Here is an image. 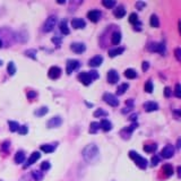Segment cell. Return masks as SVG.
Instances as JSON below:
<instances>
[{
	"mask_svg": "<svg viewBox=\"0 0 181 181\" xmlns=\"http://www.w3.org/2000/svg\"><path fill=\"white\" fill-rule=\"evenodd\" d=\"M113 15L117 18H122L126 15V9L123 8V6H118L117 8L113 10Z\"/></svg>",
	"mask_w": 181,
	"mask_h": 181,
	"instance_id": "18",
	"label": "cell"
},
{
	"mask_svg": "<svg viewBox=\"0 0 181 181\" xmlns=\"http://www.w3.org/2000/svg\"><path fill=\"white\" fill-rule=\"evenodd\" d=\"M79 67V61L78 60H75V59H70L67 61V74L70 75L74 70H76L77 68Z\"/></svg>",
	"mask_w": 181,
	"mask_h": 181,
	"instance_id": "7",
	"label": "cell"
},
{
	"mask_svg": "<svg viewBox=\"0 0 181 181\" xmlns=\"http://www.w3.org/2000/svg\"><path fill=\"white\" fill-rule=\"evenodd\" d=\"M100 128V123L99 122H91V125H90V132L91 134H95L96 131L99 130Z\"/></svg>",
	"mask_w": 181,
	"mask_h": 181,
	"instance_id": "29",
	"label": "cell"
},
{
	"mask_svg": "<svg viewBox=\"0 0 181 181\" xmlns=\"http://www.w3.org/2000/svg\"><path fill=\"white\" fill-rule=\"evenodd\" d=\"M164 94H165L167 97H169V96L171 95V90H170V87H165V88H164Z\"/></svg>",
	"mask_w": 181,
	"mask_h": 181,
	"instance_id": "48",
	"label": "cell"
},
{
	"mask_svg": "<svg viewBox=\"0 0 181 181\" xmlns=\"http://www.w3.org/2000/svg\"><path fill=\"white\" fill-rule=\"evenodd\" d=\"M129 156H130V158H132L135 161L137 167H139L140 169H146V167H147V160L145 157L140 156L139 154L137 153V152H135V151H130L129 152Z\"/></svg>",
	"mask_w": 181,
	"mask_h": 181,
	"instance_id": "2",
	"label": "cell"
},
{
	"mask_svg": "<svg viewBox=\"0 0 181 181\" xmlns=\"http://www.w3.org/2000/svg\"><path fill=\"white\" fill-rule=\"evenodd\" d=\"M144 90H145V92H147V93H152V92H153V84H152V81H148L146 84H145Z\"/></svg>",
	"mask_w": 181,
	"mask_h": 181,
	"instance_id": "37",
	"label": "cell"
},
{
	"mask_svg": "<svg viewBox=\"0 0 181 181\" xmlns=\"http://www.w3.org/2000/svg\"><path fill=\"white\" fill-rule=\"evenodd\" d=\"M129 23H131V24H134V25H136V24H138V15L136 13H132L129 15Z\"/></svg>",
	"mask_w": 181,
	"mask_h": 181,
	"instance_id": "32",
	"label": "cell"
},
{
	"mask_svg": "<svg viewBox=\"0 0 181 181\" xmlns=\"http://www.w3.org/2000/svg\"><path fill=\"white\" fill-rule=\"evenodd\" d=\"M108 116V113L103 111L102 109H99V110H96L94 112V117L95 118H102V117H106Z\"/></svg>",
	"mask_w": 181,
	"mask_h": 181,
	"instance_id": "35",
	"label": "cell"
},
{
	"mask_svg": "<svg viewBox=\"0 0 181 181\" xmlns=\"http://www.w3.org/2000/svg\"><path fill=\"white\" fill-rule=\"evenodd\" d=\"M102 62H103V57H102V56H95V57H93L92 59H90L88 66L93 68H96V67H99V66H101Z\"/></svg>",
	"mask_w": 181,
	"mask_h": 181,
	"instance_id": "9",
	"label": "cell"
},
{
	"mask_svg": "<svg viewBox=\"0 0 181 181\" xmlns=\"http://www.w3.org/2000/svg\"><path fill=\"white\" fill-rule=\"evenodd\" d=\"M54 148H56V146H53V145H42L41 146V151L42 152H44V153H52L54 151Z\"/></svg>",
	"mask_w": 181,
	"mask_h": 181,
	"instance_id": "27",
	"label": "cell"
},
{
	"mask_svg": "<svg viewBox=\"0 0 181 181\" xmlns=\"http://www.w3.org/2000/svg\"><path fill=\"white\" fill-rule=\"evenodd\" d=\"M1 46H2V41L0 40V48H1Z\"/></svg>",
	"mask_w": 181,
	"mask_h": 181,
	"instance_id": "55",
	"label": "cell"
},
{
	"mask_svg": "<svg viewBox=\"0 0 181 181\" xmlns=\"http://www.w3.org/2000/svg\"><path fill=\"white\" fill-rule=\"evenodd\" d=\"M1 65H2V61H1V60H0V66H1Z\"/></svg>",
	"mask_w": 181,
	"mask_h": 181,
	"instance_id": "56",
	"label": "cell"
},
{
	"mask_svg": "<svg viewBox=\"0 0 181 181\" xmlns=\"http://www.w3.org/2000/svg\"><path fill=\"white\" fill-rule=\"evenodd\" d=\"M106 78H108V81L110 84H116V83H118V81H119V74H118L114 69H111V70L108 71Z\"/></svg>",
	"mask_w": 181,
	"mask_h": 181,
	"instance_id": "8",
	"label": "cell"
},
{
	"mask_svg": "<svg viewBox=\"0 0 181 181\" xmlns=\"http://www.w3.org/2000/svg\"><path fill=\"white\" fill-rule=\"evenodd\" d=\"M48 75H49V77L51 79H57V78H59L60 75H61V69L59 67H57V66H53V67H51L49 69Z\"/></svg>",
	"mask_w": 181,
	"mask_h": 181,
	"instance_id": "10",
	"label": "cell"
},
{
	"mask_svg": "<svg viewBox=\"0 0 181 181\" xmlns=\"http://www.w3.org/2000/svg\"><path fill=\"white\" fill-rule=\"evenodd\" d=\"M125 77L129 78V79H134V78L137 77V72H136V70L131 69V68L126 69V70H125Z\"/></svg>",
	"mask_w": 181,
	"mask_h": 181,
	"instance_id": "24",
	"label": "cell"
},
{
	"mask_svg": "<svg viewBox=\"0 0 181 181\" xmlns=\"http://www.w3.org/2000/svg\"><path fill=\"white\" fill-rule=\"evenodd\" d=\"M86 25V23L84 19H81V18H74L71 21V26L74 27V28H76V30H78V28H84Z\"/></svg>",
	"mask_w": 181,
	"mask_h": 181,
	"instance_id": "16",
	"label": "cell"
},
{
	"mask_svg": "<svg viewBox=\"0 0 181 181\" xmlns=\"http://www.w3.org/2000/svg\"><path fill=\"white\" fill-rule=\"evenodd\" d=\"M32 176H33V179L34 180H36V181H39V180H41L42 179V172H40V171H33L32 172Z\"/></svg>",
	"mask_w": 181,
	"mask_h": 181,
	"instance_id": "38",
	"label": "cell"
},
{
	"mask_svg": "<svg viewBox=\"0 0 181 181\" xmlns=\"http://www.w3.org/2000/svg\"><path fill=\"white\" fill-rule=\"evenodd\" d=\"M136 119H137V114H132L130 117V120H132V121H135Z\"/></svg>",
	"mask_w": 181,
	"mask_h": 181,
	"instance_id": "52",
	"label": "cell"
},
{
	"mask_svg": "<svg viewBox=\"0 0 181 181\" xmlns=\"http://www.w3.org/2000/svg\"><path fill=\"white\" fill-rule=\"evenodd\" d=\"M59 27H60V31H61V33H63L65 35H68V34L70 33V31H69V28H68V26H67V21H66V19L60 23Z\"/></svg>",
	"mask_w": 181,
	"mask_h": 181,
	"instance_id": "23",
	"label": "cell"
},
{
	"mask_svg": "<svg viewBox=\"0 0 181 181\" xmlns=\"http://www.w3.org/2000/svg\"><path fill=\"white\" fill-rule=\"evenodd\" d=\"M145 6H146V4H145V2H141V1H137V2H136V7L139 9V10H141V9L144 8Z\"/></svg>",
	"mask_w": 181,
	"mask_h": 181,
	"instance_id": "44",
	"label": "cell"
},
{
	"mask_svg": "<svg viewBox=\"0 0 181 181\" xmlns=\"http://www.w3.org/2000/svg\"><path fill=\"white\" fill-rule=\"evenodd\" d=\"M156 148H157L156 144L145 145V146H144V151H145V152H147V153H152V152H154V151H155Z\"/></svg>",
	"mask_w": 181,
	"mask_h": 181,
	"instance_id": "34",
	"label": "cell"
},
{
	"mask_svg": "<svg viewBox=\"0 0 181 181\" xmlns=\"http://www.w3.org/2000/svg\"><path fill=\"white\" fill-rule=\"evenodd\" d=\"M81 154H83V157H84V160H85L86 162L92 163L99 158L100 151L95 144H90L83 149Z\"/></svg>",
	"mask_w": 181,
	"mask_h": 181,
	"instance_id": "1",
	"label": "cell"
},
{
	"mask_svg": "<svg viewBox=\"0 0 181 181\" xmlns=\"http://www.w3.org/2000/svg\"><path fill=\"white\" fill-rule=\"evenodd\" d=\"M52 42H53V43H56V44L59 46V45H60V43H61V40H60L59 37H53V39H52Z\"/></svg>",
	"mask_w": 181,
	"mask_h": 181,
	"instance_id": "50",
	"label": "cell"
},
{
	"mask_svg": "<svg viewBox=\"0 0 181 181\" xmlns=\"http://www.w3.org/2000/svg\"><path fill=\"white\" fill-rule=\"evenodd\" d=\"M174 154V147L172 145H167L165 147H163V149L161 151V156L163 158H170L173 156Z\"/></svg>",
	"mask_w": 181,
	"mask_h": 181,
	"instance_id": "6",
	"label": "cell"
},
{
	"mask_svg": "<svg viewBox=\"0 0 181 181\" xmlns=\"http://www.w3.org/2000/svg\"><path fill=\"white\" fill-rule=\"evenodd\" d=\"M50 167H51V165H50L49 162H43L41 164V170H42V171H46V170L50 169Z\"/></svg>",
	"mask_w": 181,
	"mask_h": 181,
	"instance_id": "43",
	"label": "cell"
},
{
	"mask_svg": "<svg viewBox=\"0 0 181 181\" xmlns=\"http://www.w3.org/2000/svg\"><path fill=\"white\" fill-rule=\"evenodd\" d=\"M36 51L35 50H27L26 52H25V54H26L27 57H31L32 59H36Z\"/></svg>",
	"mask_w": 181,
	"mask_h": 181,
	"instance_id": "40",
	"label": "cell"
},
{
	"mask_svg": "<svg viewBox=\"0 0 181 181\" xmlns=\"http://www.w3.org/2000/svg\"><path fill=\"white\" fill-rule=\"evenodd\" d=\"M48 108L46 106H43V108H41L40 110H37V111H35V116H39V117H42V116H44L45 113H48Z\"/></svg>",
	"mask_w": 181,
	"mask_h": 181,
	"instance_id": "36",
	"label": "cell"
},
{
	"mask_svg": "<svg viewBox=\"0 0 181 181\" xmlns=\"http://www.w3.org/2000/svg\"><path fill=\"white\" fill-rule=\"evenodd\" d=\"M162 170L167 176H170L173 174V167H172V165H170V164H165V165L163 167Z\"/></svg>",
	"mask_w": 181,
	"mask_h": 181,
	"instance_id": "28",
	"label": "cell"
},
{
	"mask_svg": "<svg viewBox=\"0 0 181 181\" xmlns=\"http://www.w3.org/2000/svg\"><path fill=\"white\" fill-rule=\"evenodd\" d=\"M148 50L149 51H152V52H158V53L161 54H164L165 53V45L163 44V43H151L148 45Z\"/></svg>",
	"mask_w": 181,
	"mask_h": 181,
	"instance_id": "5",
	"label": "cell"
},
{
	"mask_svg": "<svg viewBox=\"0 0 181 181\" xmlns=\"http://www.w3.org/2000/svg\"><path fill=\"white\" fill-rule=\"evenodd\" d=\"M17 131L21 134V135H26L27 131H28V128H27V126H19Z\"/></svg>",
	"mask_w": 181,
	"mask_h": 181,
	"instance_id": "39",
	"label": "cell"
},
{
	"mask_svg": "<svg viewBox=\"0 0 181 181\" xmlns=\"http://www.w3.org/2000/svg\"><path fill=\"white\" fill-rule=\"evenodd\" d=\"M56 23H57V17L56 16H50L46 21H45L44 25H43V31L44 32H51L56 26Z\"/></svg>",
	"mask_w": 181,
	"mask_h": 181,
	"instance_id": "4",
	"label": "cell"
},
{
	"mask_svg": "<svg viewBox=\"0 0 181 181\" xmlns=\"http://www.w3.org/2000/svg\"><path fill=\"white\" fill-rule=\"evenodd\" d=\"M103 100L105 103H108L111 106H118L119 105V100L117 99L116 95L111 94V93H105L103 95Z\"/></svg>",
	"mask_w": 181,
	"mask_h": 181,
	"instance_id": "3",
	"label": "cell"
},
{
	"mask_svg": "<svg viewBox=\"0 0 181 181\" xmlns=\"http://www.w3.org/2000/svg\"><path fill=\"white\" fill-rule=\"evenodd\" d=\"M58 4H65V0H63V1H62V0H59Z\"/></svg>",
	"mask_w": 181,
	"mask_h": 181,
	"instance_id": "54",
	"label": "cell"
},
{
	"mask_svg": "<svg viewBox=\"0 0 181 181\" xmlns=\"http://www.w3.org/2000/svg\"><path fill=\"white\" fill-rule=\"evenodd\" d=\"M35 96H36V93L33 92V91H30V92L27 93V97H28V99H33V97H35Z\"/></svg>",
	"mask_w": 181,
	"mask_h": 181,
	"instance_id": "46",
	"label": "cell"
},
{
	"mask_svg": "<svg viewBox=\"0 0 181 181\" xmlns=\"http://www.w3.org/2000/svg\"><path fill=\"white\" fill-rule=\"evenodd\" d=\"M148 67H149V63L147 62V61H144V62H143V66H141V69H143L144 71H146V70L148 69Z\"/></svg>",
	"mask_w": 181,
	"mask_h": 181,
	"instance_id": "47",
	"label": "cell"
},
{
	"mask_svg": "<svg viewBox=\"0 0 181 181\" xmlns=\"http://www.w3.org/2000/svg\"><path fill=\"white\" fill-rule=\"evenodd\" d=\"M88 75H90V77L92 78V81L99 78V72L96 71V70H91V71L88 72Z\"/></svg>",
	"mask_w": 181,
	"mask_h": 181,
	"instance_id": "41",
	"label": "cell"
},
{
	"mask_svg": "<svg viewBox=\"0 0 181 181\" xmlns=\"http://www.w3.org/2000/svg\"><path fill=\"white\" fill-rule=\"evenodd\" d=\"M174 53H176V58L178 61H180V49L178 48V49H176V51H174Z\"/></svg>",
	"mask_w": 181,
	"mask_h": 181,
	"instance_id": "49",
	"label": "cell"
},
{
	"mask_svg": "<svg viewBox=\"0 0 181 181\" xmlns=\"http://www.w3.org/2000/svg\"><path fill=\"white\" fill-rule=\"evenodd\" d=\"M70 49L76 52V53H83L86 50V46L84 43H79V42H75V43H71L70 45Z\"/></svg>",
	"mask_w": 181,
	"mask_h": 181,
	"instance_id": "11",
	"label": "cell"
},
{
	"mask_svg": "<svg viewBox=\"0 0 181 181\" xmlns=\"http://www.w3.org/2000/svg\"><path fill=\"white\" fill-rule=\"evenodd\" d=\"M24 160H25V153L23 151H18L15 155V162L17 164H21V163L24 162Z\"/></svg>",
	"mask_w": 181,
	"mask_h": 181,
	"instance_id": "22",
	"label": "cell"
},
{
	"mask_svg": "<svg viewBox=\"0 0 181 181\" xmlns=\"http://www.w3.org/2000/svg\"><path fill=\"white\" fill-rule=\"evenodd\" d=\"M160 162V158L156 156V155H154L153 157H152V165H157V163Z\"/></svg>",
	"mask_w": 181,
	"mask_h": 181,
	"instance_id": "45",
	"label": "cell"
},
{
	"mask_svg": "<svg viewBox=\"0 0 181 181\" xmlns=\"http://www.w3.org/2000/svg\"><path fill=\"white\" fill-rule=\"evenodd\" d=\"M102 5H103L105 8H112V7L116 6V1L114 0H103Z\"/></svg>",
	"mask_w": 181,
	"mask_h": 181,
	"instance_id": "31",
	"label": "cell"
},
{
	"mask_svg": "<svg viewBox=\"0 0 181 181\" xmlns=\"http://www.w3.org/2000/svg\"><path fill=\"white\" fill-rule=\"evenodd\" d=\"M174 95H176L178 99L181 97V93H180V84H176V90H174Z\"/></svg>",
	"mask_w": 181,
	"mask_h": 181,
	"instance_id": "42",
	"label": "cell"
},
{
	"mask_svg": "<svg viewBox=\"0 0 181 181\" xmlns=\"http://www.w3.org/2000/svg\"><path fill=\"white\" fill-rule=\"evenodd\" d=\"M100 17H101V11H99V10H91L87 13V18L93 23L99 22Z\"/></svg>",
	"mask_w": 181,
	"mask_h": 181,
	"instance_id": "13",
	"label": "cell"
},
{
	"mask_svg": "<svg viewBox=\"0 0 181 181\" xmlns=\"http://www.w3.org/2000/svg\"><path fill=\"white\" fill-rule=\"evenodd\" d=\"M4 149H7V147H8V141H6V143H4Z\"/></svg>",
	"mask_w": 181,
	"mask_h": 181,
	"instance_id": "53",
	"label": "cell"
},
{
	"mask_svg": "<svg viewBox=\"0 0 181 181\" xmlns=\"http://www.w3.org/2000/svg\"><path fill=\"white\" fill-rule=\"evenodd\" d=\"M128 87H129V85H128L127 83H123V84H121V85H119L118 86V88H117V94L118 95L125 94V92L128 90Z\"/></svg>",
	"mask_w": 181,
	"mask_h": 181,
	"instance_id": "26",
	"label": "cell"
},
{
	"mask_svg": "<svg viewBox=\"0 0 181 181\" xmlns=\"http://www.w3.org/2000/svg\"><path fill=\"white\" fill-rule=\"evenodd\" d=\"M143 106H144L145 111H147V112H153V111L158 110V104L155 103V102H152V101H149V102H145Z\"/></svg>",
	"mask_w": 181,
	"mask_h": 181,
	"instance_id": "15",
	"label": "cell"
},
{
	"mask_svg": "<svg viewBox=\"0 0 181 181\" xmlns=\"http://www.w3.org/2000/svg\"><path fill=\"white\" fill-rule=\"evenodd\" d=\"M78 79H79V81L81 83H83L84 85H90L91 83H92V78L90 77V75H88V72L86 71H81L79 75H78Z\"/></svg>",
	"mask_w": 181,
	"mask_h": 181,
	"instance_id": "12",
	"label": "cell"
},
{
	"mask_svg": "<svg viewBox=\"0 0 181 181\" xmlns=\"http://www.w3.org/2000/svg\"><path fill=\"white\" fill-rule=\"evenodd\" d=\"M7 71L10 76H14L15 72H16V67H15V63L14 62H9L8 66H7Z\"/></svg>",
	"mask_w": 181,
	"mask_h": 181,
	"instance_id": "30",
	"label": "cell"
},
{
	"mask_svg": "<svg viewBox=\"0 0 181 181\" xmlns=\"http://www.w3.org/2000/svg\"><path fill=\"white\" fill-rule=\"evenodd\" d=\"M120 41H121V33H120V32H114L112 34V37H111L112 44L118 45L120 43Z\"/></svg>",
	"mask_w": 181,
	"mask_h": 181,
	"instance_id": "21",
	"label": "cell"
},
{
	"mask_svg": "<svg viewBox=\"0 0 181 181\" xmlns=\"http://www.w3.org/2000/svg\"><path fill=\"white\" fill-rule=\"evenodd\" d=\"M100 127H101V128H102L104 131H109V130H111L112 125H111V122L109 121V120H106V119H103V120H101Z\"/></svg>",
	"mask_w": 181,
	"mask_h": 181,
	"instance_id": "20",
	"label": "cell"
},
{
	"mask_svg": "<svg viewBox=\"0 0 181 181\" xmlns=\"http://www.w3.org/2000/svg\"><path fill=\"white\" fill-rule=\"evenodd\" d=\"M40 157H41V154L39 153V152H33V153L31 154V156L28 157V160H27L26 164L24 165V167H30V165H32V164H34Z\"/></svg>",
	"mask_w": 181,
	"mask_h": 181,
	"instance_id": "14",
	"label": "cell"
},
{
	"mask_svg": "<svg viewBox=\"0 0 181 181\" xmlns=\"http://www.w3.org/2000/svg\"><path fill=\"white\" fill-rule=\"evenodd\" d=\"M137 126H138L137 123H132V125H131V126L129 127V128H127L126 130H128V131H132V130H134V129H135V128H137Z\"/></svg>",
	"mask_w": 181,
	"mask_h": 181,
	"instance_id": "51",
	"label": "cell"
},
{
	"mask_svg": "<svg viewBox=\"0 0 181 181\" xmlns=\"http://www.w3.org/2000/svg\"><path fill=\"white\" fill-rule=\"evenodd\" d=\"M62 123V120L60 117H53L51 118L49 121H48V127L49 128H56V127H59Z\"/></svg>",
	"mask_w": 181,
	"mask_h": 181,
	"instance_id": "17",
	"label": "cell"
},
{
	"mask_svg": "<svg viewBox=\"0 0 181 181\" xmlns=\"http://www.w3.org/2000/svg\"><path fill=\"white\" fill-rule=\"evenodd\" d=\"M125 51V49L123 48H114V49H111L109 50V56L111 57V58H114V57H117V56H119V54H121L122 52Z\"/></svg>",
	"mask_w": 181,
	"mask_h": 181,
	"instance_id": "19",
	"label": "cell"
},
{
	"mask_svg": "<svg viewBox=\"0 0 181 181\" xmlns=\"http://www.w3.org/2000/svg\"><path fill=\"white\" fill-rule=\"evenodd\" d=\"M149 24L151 26L154 27V28H157L160 26V22H158V17L156 15H152L151 16V19H149Z\"/></svg>",
	"mask_w": 181,
	"mask_h": 181,
	"instance_id": "25",
	"label": "cell"
},
{
	"mask_svg": "<svg viewBox=\"0 0 181 181\" xmlns=\"http://www.w3.org/2000/svg\"><path fill=\"white\" fill-rule=\"evenodd\" d=\"M8 125H9V129L10 131H17L18 128H19V125H18V122L16 121H8Z\"/></svg>",
	"mask_w": 181,
	"mask_h": 181,
	"instance_id": "33",
	"label": "cell"
}]
</instances>
